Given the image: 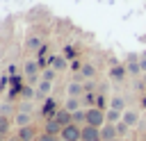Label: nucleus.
<instances>
[{"label": "nucleus", "instance_id": "nucleus-1", "mask_svg": "<svg viewBox=\"0 0 146 141\" xmlns=\"http://www.w3.org/2000/svg\"><path fill=\"white\" fill-rule=\"evenodd\" d=\"M105 111H107V109H100V107L87 109V125H91V127H103V125L107 123Z\"/></svg>", "mask_w": 146, "mask_h": 141}, {"label": "nucleus", "instance_id": "nucleus-2", "mask_svg": "<svg viewBox=\"0 0 146 141\" xmlns=\"http://www.w3.org/2000/svg\"><path fill=\"white\" fill-rule=\"evenodd\" d=\"M57 111H59V107H57V100H55L52 96H48V98L39 105V114H41L46 121H48V118H55Z\"/></svg>", "mask_w": 146, "mask_h": 141}, {"label": "nucleus", "instance_id": "nucleus-3", "mask_svg": "<svg viewBox=\"0 0 146 141\" xmlns=\"http://www.w3.org/2000/svg\"><path fill=\"white\" fill-rule=\"evenodd\" d=\"M59 136H62V141H82V125L71 123V125H66L62 130Z\"/></svg>", "mask_w": 146, "mask_h": 141}, {"label": "nucleus", "instance_id": "nucleus-4", "mask_svg": "<svg viewBox=\"0 0 146 141\" xmlns=\"http://www.w3.org/2000/svg\"><path fill=\"white\" fill-rule=\"evenodd\" d=\"M107 77H110L112 82L121 84V82L128 77V68H125L123 64H112V66H110V73H107Z\"/></svg>", "mask_w": 146, "mask_h": 141}, {"label": "nucleus", "instance_id": "nucleus-5", "mask_svg": "<svg viewBox=\"0 0 146 141\" xmlns=\"http://www.w3.org/2000/svg\"><path fill=\"white\" fill-rule=\"evenodd\" d=\"M16 139L18 141H36V125H27V127H16Z\"/></svg>", "mask_w": 146, "mask_h": 141}, {"label": "nucleus", "instance_id": "nucleus-6", "mask_svg": "<svg viewBox=\"0 0 146 141\" xmlns=\"http://www.w3.org/2000/svg\"><path fill=\"white\" fill-rule=\"evenodd\" d=\"M48 64H50V68H55L57 73H64L66 68H71V61H68L64 55H52V57L48 59Z\"/></svg>", "mask_w": 146, "mask_h": 141}, {"label": "nucleus", "instance_id": "nucleus-7", "mask_svg": "<svg viewBox=\"0 0 146 141\" xmlns=\"http://www.w3.org/2000/svg\"><path fill=\"white\" fill-rule=\"evenodd\" d=\"M82 96H84V82L71 80L66 84V98H82Z\"/></svg>", "mask_w": 146, "mask_h": 141}, {"label": "nucleus", "instance_id": "nucleus-8", "mask_svg": "<svg viewBox=\"0 0 146 141\" xmlns=\"http://www.w3.org/2000/svg\"><path fill=\"white\" fill-rule=\"evenodd\" d=\"M125 125H130V127H135V125H139V121H141V114H139V109H125L123 111V118H121Z\"/></svg>", "mask_w": 146, "mask_h": 141}, {"label": "nucleus", "instance_id": "nucleus-9", "mask_svg": "<svg viewBox=\"0 0 146 141\" xmlns=\"http://www.w3.org/2000/svg\"><path fill=\"white\" fill-rule=\"evenodd\" d=\"M34 116H36V114L16 111V116H14V125H16V127H27V125H34Z\"/></svg>", "mask_w": 146, "mask_h": 141}, {"label": "nucleus", "instance_id": "nucleus-10", "mask_svg": "<svg viewBox=\"0 0 146 141\" xmlns=\"http://www.w3.org/2000/svg\"><path fill=\"white\" fill-rule=\"evenodd\" d=\"M82 141H103V136H100V127L82 125Z\"/></svg>", "mask_w": 146, "mask_h": 141}, {"label": "nucleus", "instance_id": "nucleus-11", "mask_svg": "<svg viewBox=\"0 0 146 141\" xmlns=\"http://www.w3.org/2000/svg\"><path fill=\"white\" fill-rule=\"evenodd\" d=\"M100 136H103V141H116V139H119V134H116V125L105 123V125L100 127Z\"/></svg>", "mask_w": 146, "mask_h": 141}, {"label": "nucleus", "instance_id": "nucleus-12", "mask_svg": "<svg viewBox=\"0 0 146 141\" xmlns=\"http://www.w3.org/2000/svg\"><path fill=\"white\" fill-rule=\"evenodd\" d=\"M107 109H116V111H121V114H123V111L128 109V100H125L123 96H112V98H110V107H107Z\"/></svg>", "mask_w": 146, "mask_h": 141}, {"label": "nucleus", "instance_id": "nucleus-13", "mask_svg": "<svg viewBox=\"0 0 146 141\" xmlns=\"http://www.w3.org/2000/svg\"><path fill=\"white\" fill-rule=\"evenodd\" d=\"M55 121L62 125V127H66V125H71L73 123V114L68 111V109H64V107H59V111L55 114Z\"/></svg>", "mask_w": 146, "mask_h": 141}, {"label": "nucleus", "instance_id": "nucleus-14", "mask_svg": "<svg viewBox=\"0 0 146 141\" xmlns=\"http://www.w3.org/2000/svg\"><path fill=\"white\" fill-rule=\"evenodd\" d=\"M16 111H18V105H14V100H7V98H5V100L0 102V114H2V116H9V118H11V116H16Z\"/></svg>", "mask_w": 146, "mask_h": 141}, {"label": "nucleus", "instance_id": "nucleus-15", "mask_svg": "<svg viewBox=\"0 0 146 141\" xmlns=\"http://www.w3.org/2000/svg\"><path fill=\"white\" fill-rule=\"evenodd\" d=\"M62 130H64V127H62L55 118H48V121L43 123V132H46V134H55V136H59V134H62Z\"/></svg>", "mask_w": 146, "mask_h": 141}, {"label": "nucleus", "instance_id": "nucleus-16", "mask_svg": "<svg viewBox=\"0 0 146 141\" xmlns=\"http://www.w3.org/2000/svg\"><path fill=\"white\" fill-rule=\"evenodd\" d=\"M11 123H14V118H9V116H2V114H0V139H5V136L11 132Z\"/></svg>", "mask_w": 146, "mask_h": 141}, {"label": "nucleus", "instance_id": "nucleus-17", "mask_svg": "<svg viewBox=\"0 0 146 141\" xmlns=\"http://www.w3.org/2000/svg\"><path fill=\"white\" fill-rule=\"evenodd\" d=\"M64 109H68L71 114H75V111H80V109H84V107H82V100H80V98H66Z\"/></svg>", "mask_w": 146, "mask_h": 141}, {"label": "nucleus", "instance_id": "nucleus-18", "mask_svg": "<svg viewBox=\"0 0 146 141\" xmlns=\"http://www.w3.org/2000/svg\"><path fill=\"white\" fill-rule=\"evenodd\" d=\"M80 75H82V80H89V77L94 80V77H96V66H94V64H84L82 70H80Z\"/></svg>", "mask_w": 146, "mask_h": 141}, {"label": "nucleus", "instance_id": "nucleus-19", "mask_svg": "<svg viewBox=\"0 0 146 141\" xmlns=\"http://www.w3.org/2000/svg\"><path fill=\"white\" fill-rule=\"evenodd\" d=\"M105 116H107V123H112V125L121 123V118H123V114H121V111H116V109H107V111H105Z\"/></svg>", "mask_w": 146, "mask_h": 141}, {"label": "nucleus", "instance_id": "nucleus-20", "mask_svg": "<svg viewBox=\"0 0 146 141\" xmlns=\"http://www.w3.org/2000/svg\"><path fill=\"white\" fill-rule=\"evenodd\" d=\"M125 68H128V77H137V75L141 73L139 61H128V64H125Z\"/></svg>", "mask_w": 146, "mask_h": 141}, {"label": "nucleus", "instance_id": "nucleus-21", "mask_svg": "<svg viewBox=\"0 0 146 141\" xmlns=\"http://www.w3.org/2000/svg\"><path fill=\"white\" fill-rule=\"evenodd\" d=\"M73 123L75 125H87V109H80L73 114Z\"/></svg>", "mask_w": 146, "mask_h": 141}, {"label": "nucleus", "instance_id": "nucleus-22", "mask_svg": "<svg viewBox=\"0 0 146 141\" xmlns=\"http://www.w3.org/2000/svg\"><path fill=\"white\" fill-rule=\"evenodd\" d=\"M41 48H43V45H41V39H39V36H36V39H34V36L27 39V50H32V52L36 50V52H39Z\"/></svg>", "mask_w": 146, "mask_h": 141}, {"label": "nucleus", "instance_id": "nucleus-23", "mask_svg": "<svg viewBox=\"0 0 146 141\" xmlns=\"http://www.w3.org/2000/svg\"><path fill=\"white\" fill-rule=\"evenodd\" d=\"M55 77H57V70H55V68H50V66H48V68H43V70H41V80L55 82Z\"/></svg>", "mask_w": 146, "mask_h": 141}, {"label": "nucleus", "instance_id": "nucleus-24", "mask_svg": "<svg viewBox=\"0 0 146 141\" xmlns=\"http://www.w3.org/2000/svg\"><path fill=\"white\" fill-rule=\"evenodd\" d=\"M128 132H130V125H125L123 121L116 123V134H119V139H128Z\"/></svg>", "mask_w": 146, "mask_h": 141}, {"label": "nucleus", "instance_id": "nucleus-25", "mask_svg": "<svg viewBox=\"0 0 146 141\" xmlns=\"http://www.w3.org/2000/svg\"><path fill=\"white\" fill-rule=\"evenodd\" d=\"M36 141H62V136H55V134H46V132H41Z\"/></svg>", "mask_w": 146, "mask_h": 141}, {"label": "nucleus", "instance_id": "nucleus-26", "mask_svg": "<svg viewBox=\"0 0 146 141\" xmlns=\"http://www.w3.org/2000/svg\"><path fill=\"white\" fill-rule=\"evenodd\" d=\"M82 66H84V64H82L80 59H73V61H71V70H75V73H80V70H82Z\"/></svg>", "mask_w": 146, "mask_h": 141}, {"label": "nucleus", "instance_id": "nucleus-27", "mask_svg": "<svg viewBox=\"0 0 146 141\" xmlns=\"http://www.w3.org/2000/svg\"><path fill=\"white\" fill-rule=\"evenodd\" d=\"M139 66H141V73H146V57L141 55V59H139Z\"/></svg>", "mask_w": 146, "mask_h": 141}, {"label": "nucleus", "instance_id": "nucleus-28", "mask_svg": "<svg viewBox=\"0 0 146 141\" xmlns=\"http://www.w3.org/2000/svg\"><path fill=\"white\" fill-rule=\"evenodd\" d=\"M141 141H146V132H144V134H141Z\"/></svg>", "mask_w": 146, "mask_h": 141}, {"label": "nucleus", "instance_id": "nucleus-29", "mask_svg": "<svg viewBox=\"0 0 146 141\" xmlns=\"http://www.w3.org/2000/svg\"><path fill=\"white\" fill-rule=\"evenodd\" d=\"M2 89H5V86H2V84H0V96H2Z\"/></svg>", "mask_w": 146, "mask_h": 141}, {"label": "nucleus", "instance_id": "nucleus-30", "mask_svg": "<svg viewBox=\"0 0 146 141\" xmlns=\"http://www.w3.org/2000/svg\"><path fill=\"white\" fill-rule=\"evenodd\" d=\"M116 141H128V139H116Z\"/></svg>", "mask_w": 146, "mask_h": 141}, {"label": "nucleus", "instance_id": "nucleus-31", "mask_svg": "<svg viewBox=\"0 0 146 141\" xmlns=\"http://www.w3.org/2000/svg\"><path fill=\"white\" fill-rule=\"evenodd\" d=\"M11 141H18V139H16V136H14V139H11Z\"/></svg>", "mask_w": 146, "mask_h": 141}]
</instances>
